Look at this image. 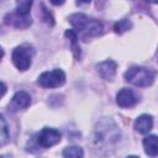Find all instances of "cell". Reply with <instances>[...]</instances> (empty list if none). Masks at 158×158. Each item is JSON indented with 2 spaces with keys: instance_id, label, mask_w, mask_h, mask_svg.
I'll list each match as a JSON object with an SVG mask.
<instances>
[{
  "instance_id": "cell-1",
  "label": "cell",
  "mask_w": 158,
  "mask_h": 158,
  "mask_svg": "<svg viewBox=\"0 0 158 158\" xmlns=\"http://www.w3.org/2000/svg\"><path fill=\"white\" fill-rule=\"evenodd\" d=\"M69 21L70 23L79 31L80 37L86 41L89 37H94V36H99L102 33L104 26L101 23V21L89 17L84 14H73L69 16Z\"/></svg>"
},
{
  "instance_id": "cell-2",
  "label": "cell",
  "mask_w": 158,
  "mask_h": 158,
  "mask_svg": "<svg viewBox=\"0 0 158 158\" xmlns=\"http://www.w3.org/2000/svg\"><path fill=\"white\" fill-rule=\"evenodd\" d=\"M125 78L128 83L133 84L135 86L144 88L152 85L156 78V70L147 68V67H131L126 74Z\"/></svg>"
},
{
  "instance_id": "cell-3",
  "label": "cell",
  "mask_w": 158,
  "mask_h": 158,
  "mask_svg": "<svg viewBox=\"0 0 158 158\" xmlns=\"http://www.w3.org/2000/svg\"><path fill=\"white\" fill-rule=\"evenodd\" d=\"M38 84L43 88H58L65 81V74L60 69H53L44 72L38 77Z\"/></svg>"
},
{
  "instance_id": "cell-4",
  "label": "cell",
  "mask_w": 158,
  "mask_h": 158,
  "mask_svg": "<svg viewBox=\"0 0 158 158\" xmlns=\"http://www.w3.org/2000/svg\"><path fill=\"white\" fill-rule=\"evenodd\" d=\"M32 51L27 46H19L12 52V62L20 70H26L31 65Z\"/></svg>"
},
{
  "instance_id": "cell-5",
  "label": "cell",
  "mask_w": 158,
  "mask_h": 158,
  "mask_svg": "<svg viewBox=\"0 0 158 158\" xmlns=\"http://www.w3.org/2000/svg\"><path fill=\"white\" fill-rule=\"evenodd\" d=\"M60 137H62V135L58 130L44 127L37 136V143L43 148H48V147H52V146L59 143Z\"/></svg>"
},
{
  "instance_id": "cell-6",
  "label": "cell",
  "mask_w": 158,
  "mask_h": 158,
  "mask_svg": "<svg viewBox=\"0 0 158 158\" xmlns=\"http://www.w3.org/2000/svg\"><path fill=\"white\" fill-rule=\"evenodd\" d=\"M138 100L139 99L135 91L127 88H122L116 95V102L121 107H132L138 102Z\"/></svg>"
},
{
  "instance_id": "cell-7",
  "label": "cell",
  "mask_w": 158,
  "mask_h": 158,
  "mask_svg": "<svg viewBox=\"0 0 158 158\" xmlns=\"http://www.w3.org/2000/svg\"><path fill=\"white\" fill-rule=\"evenodd\" d=\"M30 104H31V96H30V94H27L26 91H17L14 95V98H12L9 107L12 111H17V110H22V109L28 107Z\"/></svg>"
},
{
  "instance_id": "cell-8",
  "label": "cell",
  "mask_w": 158,
  "mask_h": 158,
  "mask_svg": "<svg viewBox=\"0 0 158 158\" xmlns=\"http://www.w3.org/2000/svg\"><path fill=\"white\" fill-rule=\"evenodd\" d=\"M5 23L7 25H12L17 28H26L31 25L32 20L30 16H23V15H20L17 12H14V14H7L4 19Z\"/></svg>"
},
{
  "instance_id": "cell-9",
  "label": "cell",
  "mask_w": 158,
  "mask_h": 158,
  "mask_svg": "<svg viewBox=\"0 0 158 158\" xmlns=\"http://www.w3.org/2000/svg\"><path fill=\"white\" fill-rule=\"evenodd\" d=\"M116 63L114 60H105L98 64V72L105 80H112V78L116 74Z\"/></svg>"
},
{
  "instance_id": "cell-10",
  "label": "cell",
  "mask_w": 158,
  "mask_h": 158,
  "mask_svg": "<svg viewBox=\"0 0 158 158\" xmlns=\"http://www.w3.org/2000/svg\"><path fill=\"white\" fill-rule=\"evenodd\" d=\"M153 126V118L151 115H141L135 121V130L139 133H147L152 130Z\"/></svg>"
},
{
  "instance_id": "cell-11",
  "label": "cell",
  "mask_w": 158,
  "mask_h": 158,
  "mask_svg": "<svg viewBox=\"0 0 158 158\" xmlns=\"http://www.w3.org/2000/svg\"><path fill=\"white\" fill-rule=\"evenodd\" d=\"M143 148L144 152L151 156V157H156L158 156V136L151 135L143 138Z\"/></svg>"
},
{
  "instance_id": "cell-12",
  "label": "cell",
  "mask_w": 158,
  "mask_h": 158,
  "mask_svg": "<svg viewBox=\"0 0 158 158\" xmlns=\"http://www.w3.org/2000/svg\"><path fill=\"white\" fill-rule=\"evenodd\" d=\"M64 158H83V149L77 146H70L63 151Z\"/></svg>"
},
{
  "instance_id": "cell-13",
  "label": "cell",
  "mask_w": 158,
  "mask_h": 158,
  "mask_svg": "<svg viewBox=\"0 0 158 158\" xmlns=\"http://www.w3.org/2000/svg\"><path fill=\"white\" fill-rule=\"evenodd\" d=\"M131 26H132L131 21H128V20H120L118 22H116L114 25V30H115L116 33H120L121 35V33L126 32L127 30H130Z\"/></svg>"
},
{
  "instance_id": "cell-14",
  "label": "cell",
  "mask_w": 158,
  "mask_h": 158,
  "mask_svg": "<svg viewBox=\"0 0 158 158\" xmlns=\"http://www.w3.org/2000/svg\"><path fill=\"white\" fill-rule=\"evenodd\" d=\"M31 5H32L31 1H19L17 7H16V12L20 15H23V16H28Z\"/></svg>"
},
{
  "instance_id": "cell-15",
  "label": "cell",
  "mask_w": 158,
  "mask_h": 158,
  "mask_svg": "<svg viewBox=\"0 0 158 158\" xmlns=\"http://www.w3.org/2000/svg\"><path fill=\"white\" fill-rule=\"evenodd\" d=\"M41 6H42V10H41V12H42V16H41V17H42V20H43V21H46L48 25H51V26H52V25L54 23L52 15L49 14V11H48L43 5H41Z\"/></svg>"
},
{
  "instance_id": "cell-16",
  "label": "cell",
  "mask_w": 158,
  "mask_h": 158,
  "mask_svg": "<svg viewBox=\"0 0 158 158\" xmlns=\"http://www.w3.org/2000/svg\"><path fill=\"white\" fill-rule=\"evenodd\" d=\"M7 138H9L7 137V126H6L4 116H1V144H5Z\"/></svg>"
},
{
  "instance_id": "cell-17",
  "label": "cell",
  "mask_w": 158,
  "mask_h": 158,
  "mask_svg": "<svg viewBox=\"0 0 158 158\" xmlns=\"http://www.w3.org/2000/svg\"><path fill=\"white\" fill-rule=\"evenodd\" d=\"M127 158H138V157H136V156H130V157H127Z\"/></svg>"
}]
</instances>
